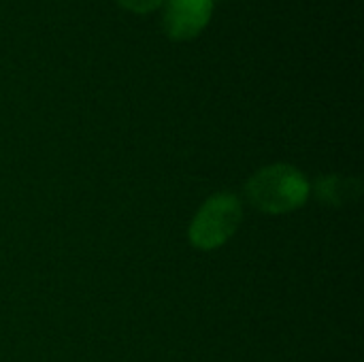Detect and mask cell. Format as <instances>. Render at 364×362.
Segmentation results:
<instances>
[{
    "instance_id": "cell-5",
    "label": "cell",
    "mask_w": 364,
    "mask_h": 362,
    "mask_svg": "<svg viewBox=\"0 0 364 362\" xmlns=\"http://www.w3.org/2000/svg\"><path fill=\"white\" fill-rule=\"evenodd\" d=\"M117 2L132 13H149L154 9H158L164 0H117Z\"/></svg>"
},
{
    "instance_id": "cell-4",
    "label": "cell",
    "mask_w": 364,
    "mask_h": 362,
    "mask_svg": "<svg viewBox=\"0 0 364 362\" xmlns=\"http://www.w3.org/2000/svg\"><path fill=\"white\" fill-rule=\"evenodd\" d=\"M358 181L354 179H346V177H339V175H326L322 179H318V186H316V192L320 196V201L328 203V205H335V207H341L346 203L352 201V194L358 196Z\"/></svg>"
},
{
    "instance_id": "cell-1",
    "label": "cell",
    "mask_w": 364,
    "mask_h": 362,
    "mask_svg": "<svg viewBox=\"0 0 364 362\" xmlns=\"http://www.w3.org/2000/svg\"><path fill=\"white\" fill-rule=\"evenodd\" d=\"M245 194L258 211L279 215L301 209L309 201L311 183L296 166L271 164L250 177Z\"/></svg>"
},
{
    "instance_id": "cell-3",
    "label": "cell",
    "mask_w": 364,
    "mask_h": 362,
    "mask_svg": "<svg viewBox=\"0 0 364 362\" xmlns=\"http://www.w3.org/2000/svg\"><path fill=\"white\" fill-rule=\"evenodd\" d=\"M213 13V0H166L164 32L175 41H188L203 32Z\"/></svg>"
},
{
    "instance_id": "cell-2",
    "label": "cell",
    "mask_w": 364,
    "mask_h": 362,
    "mask_svg": "<svg viewBox=\"0 0 364 362\" xmlns=\"http://www.w3.org/2000/svg\"><path fill=\"white\" fill-rule=\"evenodd\" d=\"M241 218V201L230 192H218L211 198H207L194 215L188 228V239L196 250H218L237 233Z\"/></svg>"
}]
</instances>
